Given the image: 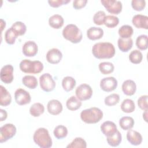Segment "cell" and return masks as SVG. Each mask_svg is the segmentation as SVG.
Segmentation results:
<instances>
[{"mask_svg":"<svg viewBox=\"0 0 148 148\" xmlns=\"http://www.w3.org/2000/svg\"><path fill=\"white\" fill-rule=\"evenodd\" d=\"M106 140L109 145L112 147H117L118 146L121 142L122 140V136L119 131H117V132L112 136H108L106 138Z\"/></svg>","mask_w":148,"mask_h":148,"instance_id":"cell-30","label":"cell"},{"mask_svg":"<svg viewBox=\"0 0 148 148\" xmlns=\"http://www.w3.org/2000/svg\"><path fill=\"white\" fill-rule=\"evenodd\" d=\"M133 25L137 28L148 29V17L142 14H136L132 19Z\"/></svg>","mask_w":148,"mask_h":148,"instance_id":"cell-16","label":"cell"},{"mask_svg":"<svg viewBox=\"0 0 148 148\" xmlns=\"http://www.w3.org/2000/svg\"><path fill=\"white\" fill-rule=\"evenodd\" d=\"M18 36L13 31L11 27L8 29L5 34V42L9 45H13L15 43L16 39Z\"/></svg>","mask_w":148,"mask_h":148,"instance_id":"cell-40","label":"cell"},{"mask_svg":"<svg viewBox=\"0 0 148 148\" xmlns=\"http://www.w3.org/2000/svg\"><path fill=\"white\" fill-rule=\"evenodd\" d=\"M87 0H75L73 2V7L76 10H79L86 6Z\"/></svg>","mask_w":148,"mask_h":148,"instance_id":"cell-45","label":"cell"},{"mask_svg":"<svg viewBox=\"0 0 148 148\" xmlns=\"http://www.w3.org/2000/svg\"><path fill=\"white\" fill-rule=\"evenodd\" d=\"M38 51V45L32 40H28L25 42L22 47V52L26 57H34L37 54Z\"/></svg>","mask_w":148,"mask_h":148,"instance_id":"cell-13","label":"cell"},{"mask_svg":"<svg viewBox=\"0 0 148 148\" xmlns=\"http://www.w3.org/2000/svg\"><path fill=\"white\" fill-rule=\"evenodd\" d=\"M33 140L36 145L41 148H49L52 146V139L48 130L45 128H39L33 135Z\"/></svg>","mask_w":148,"mask_h":148,"instance_id":"cell-2","label":"cell"},{"mask_svg":"<svg viewBox=\"0 0 148 148\" xmlns=\"http://www.w3.org/2000/svg\"><path fill=\"white\" fill-rule=\"evenodd\" d=\"M119 23V19L117 16L113 15L106 16L104 24L108 28H112L116 27Z\"/></svg>","mask_w":148,"mask_h":148,"instance_id":"cell-39","label":"cell"},{"mask_svg":"<svg viewBox=\"0 0 148 148\" xmlns=\"http://www.w3.org/2000/svg\"><path fill=\"white\" fill-rule=\"evenodd\" d=\"M62 58V54L61 51L57 48L50 49L47 52L46 56L47 61L51 64H58L61 61Z\"/></svg>","mask_w":148,"mask_h":148,"instance_id":"cell-14","label":"cell"},{"mask_svg":"<svg viewBox=\"0 0 148 148\" xmlns=\"http://www.w3.org/2000/svg\"><path fill=\"white\" fill-rule=\"evenodd\" d=\"M147 110H145V112L143 113V118L146 122L147 121Z\"/></svg>","mask_w":148,"mask_h":148,"instance_id":"cell-48","label":"cell"},{"mask_svg":"<svg viewBox=\"0 0 148 148\" xmlns=\"http://www.w3.org/2000/svg\"><path fill=\"white\" fill-rule=\"evenodd\" d=\"M121 110L127 113L133 112L135 109V105L134 102L131 99H125L121 104Z\"/></svg>","mask_w":148,"mask_h":148,"instance_id":"cell-31","label":"cell"},{"mask_svg":"<svg viewBox=\"0 0 148 148\" xmlns=\"http://www.w3.org/2000/svg\"><path fill=\"white\" fill-rule=\"evenodd\" d=\"M127 139L131 145L138 146L141 144L143 138L139 132L131 129L127 133Z\"/></svg>","mask_w":148,"mask_h":148,"instance_id":"cell-18","label":"cell"},{"mask_svg":"<svg viewBox=\"0 0 148 148\" xmlns=\"http://www.w3.org/2000/svg\"><path fill=\"white\" fill-rule=\"evenodd\" d=\"M1 32H2L3 28L6 26V22L3 19H1Z\"/></svg>","mask_w":148,"mask_h":148,"instance_id":"cell-47","label":"cell"},{"mask_svg":"<svg viewBox=\"0 0 148 148\" xmlns=\"http://www.w3.org/2000/svg\"><path fill=\"white\" fill-rule=\"evenodd\" d=\"M39 84L41 89L45 92L52 91L56 87V82L49 73H43L40 76Z\"/></svg>","mask_w":148,"mask_h":148,"instance_id":"cell-7","label":"cell"},{"mask_svg":"<svg viewBox=\"0 0 148 148\" xmlns=\"http://www.w3.org/2000/svg\"><path fill=\"white\" fill-rule=\"evenodd\" d=\"M13 67L12 65L8 64L3 66L1 69L0 77L2 82L5 84L11 83L14 79Z\"/></svg>","mask_w":148,"mask_h":148,"instance_id":"cell-11","label":"cell"},{"mask_svg":"<svg viewBox=\"0 0 148 148\" xmlns=\"http://www.w3.org/2000/svg\"><path fill=\"white\" fill-rule=\"evenodd\" d=\"M45 112V107L43 104L36 102L32 104L29 108V113L33 117H39Z\"/></svg>","mask_w":148,"mask_h":148,"instance_id":"cell-27","label":"cell"},{"mask_svg":"<svg viewBox=\"0 0 148 148\" xmlns=\"http://www.w3.org/2000/svg\"><path fill=\"white\" fill-rule=\"evenodd\" d=\"M122 91L123 93L128 96L133 95L136 90V85L132 80H126L122 84Z\"/></svg>","mask_w":148,"mask_h":148,"instance_id":"cell-19","label":"cell"},{"mask_svg":"<svg viewBox=\"0 0 148 148\" xmlns=\"http://www.w3.org/2000/svg\"><path fill=\"white\" fill-rule=\"evenodd\" d=\"M134 30L132 27L129 25H122L118 31V34L120 38L128 39L131 37L133 35Z\"/></svg>","mask_w":148,"mask_h":148,"instance_id":"cell-28","label":"cell"},{"mask_svg":"<svg viewBox=\"0 0 148 148\" xmlns=\"http://www.w3.org/2000/svg\"><path fill=\"white\" fill-rule=\"evenodd\" d=\"M120 101V96L119 94L113 93L105 97L104 99L105 104L108 106H114Z\"/></svg>","mask_w":148,"mask_h":148,"instance_id":"cell-38","label":"cell"},{"mask_svg":"<svg viewBox=\"0 0 148 148\" xmlns=\"http://www.w3.org/2000/svg\"><path fill=\"white\" fill-rule=\"evenodd\" d=\"M76 97L81 101L90 99L92 95V90L87 84H82L79 86L75 91Z\"/></svg>","mask_w":148,"mask_h":148,"instance_id":"cell-8","label":"cell"},{"mask_svg":"<svg viewBox=\"0 0 148 148\" xmlns=\"http://www.w3.org/2000/svg\"><path fill=\"white\" fill-rule=\"evenodd\" d=\"M103 35V30L96 27H92L88 28L87 31V36L91 40H98L102 38Z\"/></svg>","mask_w":148,"mask_h":148,"instance_id":"cell-20","label":"cell"},{"mask_svg":"<svg viewBox=\"0 0 148 148\" xmlns=\"http://www.w3.org/2000/svg\"><path fill=\"white\" fill-rule=\"evenodd\" d=\"M14 99L19 105H24L31 102V97L29 93L23 88H18L14 92Z\"/></svg>","mask_w":148,"mask_h":148,"instance_id":"cell-10","label":"cell"},{"mask_svg":"<svg viewBox=\"0 0 148 148\" xmlns=\"http://www.w3.org/2000/svg\"><path fill=\"white\" fill-rule=\"evenodd\" d=\"M86 147L87 143L86 140L80 137L75 138L72 142L66 146L67 148H86Z\"/></svg>","mask_w":148,"mask_h":148,"instance_id":"cell-36","label":"cell"},{"mask_svg":"<svg viewBox=\"0 0 148 148\" xmlns=\"http://www.w3.org/2000/svg\"><path fill=\"white\" fill-rule=\"evenodd\" d=\"M70 0H49L48 3L51 7L58 8L63 5H66L70 2Z\"/></svg>","mask_w":148,"mask_h":148,"instance_id":"cell-44","label":"cell"},{"mask_svg":"<svg viewBox=\"0 0 148 148\" xmlns=\"http://www.w3.org/2000/svg\"><path fill=\"white\" fill-rule=\"evenodd\" d=\"M23 84L29 89H35L38 84L37 79L32 75H26L22 79Z\"/></svg>","mask_w":148,"mask_h":148,"instance_id":"cell-26","label":"cell"},{"mask_svg":"<svg viewBox=\"0 0 148 148\" xmlns=\"http://www.w3.org/2000/svg\"><path fill=\"white\" fill-rule=\"evenodd\" d=\"M1 89V98L0 105L3 106L9 105L12 102V96L9 91L3 86H0Z\"/></svg>","mask_w":148,"mask_h":148,"instance_id":"cell-23","label":"cell"},{"mask_svg":"<svg viewBox=\"0 0 148 148\" xmlns=\"http://www.w3.org/2000/svg\"><path fill=\"white\" fill-rule=\"evenodd\" d=\"M76 86L75 79L71 76H66L62 80V86L63 89L66 91H72Z\"/></svg>","mask_w":148,"mask_h":148,"instance_id":"cell-29","label":"cell"},{"mask_svg":"<svg viewBox=\"0 0 148 148\" xmlns=\"http://www.w3.org/2000/svg\"><path fill=\"white\" fill-rule=\"evenodd\" d=\"M82 105V101L73 95L69 97L66 102V106L67 109L71 111H75L79 109Z\"/></svg>","mask_w":148,"mask_h":148,"instance_id":"cell-24","label":"cell"},{"mask_svg":"<svg viewBox=\"0 0 148 148\" xmlns=\"http://www.w3.org/2000/svg\"><path fill=\"white\" fill-rule=\"evenodd\" d=\"M106 14L105 12L99 10L96 12L93 16V21L94 24L98 25H101L104 24Z\"/></svg>","mask_w":148,"mask_h":148,"instance_id":"cell-41","label":"cell"},{"mask_svg":"<svg viewBox=\"0 0 148 148\" xmlns=\"http://www.w3.org/2000/svg\"><path fill=\"white\" fill-rule=\"evenodd\" d=\"M134 124V119L130 116H124L119 120V125L123 130L128 131L132 129Z\"/></svg>","mask_w":148,"mask_h":148,"instance_id":"cell-25","label":"cell"},{"mask_svg":"<svg viewBox=\"0 0 148 148\" xmlns=\"http://www.w3.org/2000/svg\"><path fill=\"white\" fill-rule=\"evenodd\" d=\"M54 136L57 139H62L65 138L68 135V129L62 125H59L55 127L53 131Z\"/></svg>","mask_w":148,"mask_h":148,"instance_id":"cell-33","label":"cell"},{"mask_svg":"<svg viewBox=\"0 0 148 148\" xmlns=\"http://www.w3.org/2000/svg\"><path fill=\"white\" fill-rule=\"evenodd\" d=\"M101 2L106 10L111 14H118L122 11V3L119 1L102 0Z\"/></svg>","mask_w":148,"mask_h":148,"instance_id":"cell-9","label":"cell"},{"mask_svg":"<svg viewBox=\"0 0 148 148\" xmlns=\"http://www.w3.org/2000/svg\"><path fill=\"white\" fill-rule=\"evenodd\" d=\"M62 34L65 39L74 44L80 42L83 38L81 30L77 25L73 24L66 25L62 30Z\"/></svg>","mask_w":148,"mask_h":148,"instance_id":"cell-4","label":"cell"},{"mask_svg":"<svg viewBox=\"0 0 148 148\" xmlns=\"http://www.w3.org/2000/svg\"><path fill=\"white\" fill-rule=\"evenodd\" d=\"M129 60L132 64H140L143 60V54L139 50H134L129 55Z\"/></svg>","mask_w":148,"mask_h":148,"instance_id":"cell-35","label":"cell"},{"mask_svg":"<svg viewBox=\"0 0 148 148\" xmlns=\"http://www.w3.org/2000/svg\"><path fill=\"white\" fill-rule=\"evenodd\" d=\"M147 99L148 96L147 95L140 96L138 99V105L139 108L143 110H147Z\"/></svg>","mask_w":148,"mask_h":148,"instance_id":"cell-43","label":"cell"},{"mask_svg":"<svg viewBox=\"0 0 148 148\" xmlns=\"http://www.w3.org/2000/svg\"><path fill=\"white\" fill-rule=\"evenodd\" d=\"M119 49L122 52H128L133 46V40L131 38L128 39L119 38L117 41Z\"/></svg>","mask_w":148,"mask_h":148,"instance_id":"cell-22","label":"cell"},{"mask_svg":"<svg viewBox=\"0 0 148 148\" xmlns=\"http://www.w3.org/2000/svg\"><path fill=\"white\" fill-rule=\"evenodd\" d=\"M99 71L103 75L112 73L114 69V65L110 62H102L98 66Z\"/></svg>","mask_w":148,"mask_h":148,"instance_id":"cell-34","label":"cell"},{"mask_svg":"<svg viewBox=\"0 0 148 148\" xmlns=\"http://www.w3.org/2000/svg\"><path fill=\"white\" fill-rule=\"evenodd\" d=\"M48 112L52 115H58L62 111V103L57 99L50 100L47 105Z\"/></svg>","mask_w":148,"mask_h":148,"instance_id":"cell-17","label":"cell"},{"mask_svg":"<svg viewBox=\"0 0 148 148\" xmlns=\"http://www.w3.org/2000/svg\"><path fill=\"white\" fill-rule=\"evenodd\" d=\"M11 28L18 36L24 35L27 31V27L25 24L21 21L15 22L12 24Z\"/></svg>","mask_w":148,"mask_h":148,"instance_id":"cell-32","label":"cell"},{"mask_svg":"<svg viewBox=\"0 0 148 148\" xmlns=\"http://www.w3.org/2000/svg\"><path fill=\"white\" fill-rule=\"evenodd\" d=\"M19 67L20 70L26 73L38 74L40 73L43 69V65L39 61H31L25 59L22 60Z\"/></svg>","mask_w":148,"mask_h":148,"instance_id":"cell-5","label":"cell"},{"mask_svg":"<svg viewBox=\"0 0 148 148\" xmlns=\"http://www.w3.org/2000/svg\"><path fill=\"white\" fill-rule=\"evenodd\" d=\"M117 80L114 77L110 76L103 78L100 82V87L105 92H111L117 87Z\"/></svg>","mask_w":148,"mask_h":148,"instance_id":"cell-12","label":"cell"},{"mask_svg":"<svg viewBox=\"0 0 148 148\" xmlns=\"http://www.w3.org/2000/svg\"><path fill=\"white\" fill-rule=\"evenodd\" d=\"M100 128L101 132L106 137L113 135L117 131V126L115 123L110 121H106L103 122L101 124Z\"/></svg>","mask_w":148,"mask_h":148,"instance_id":"cell-15","label":"cell"},{"mask_svg":"<svg viewBox=\"0 0 148 148\" xmlns=\"http://www.w3.org/2000/svg\"><path fill=\"white\" fill-rule=\"evenodd\" d=\"M17 129L14 125L7 123L0 128V143H3L12 139L16 134Z\"/></svg>","mask_w":148,"mask_h":148,"instance_id":"cell-6","label":"cell"},{"mask_svg":"<svg viewBox=\"0 0 148 148\" xmlns=\"http://www.w3.org/2000/svg\"><path fill=\"white\" fill-rule=\"evenodd\" d=\"M131 6L136 11H142L146 6V1L144 0H132L131 1Z\"/></svg>","mask_w":148,"mask_h":148,"instance_id":"cell-42","label":"cell"},{"mask_svg":"<svg viewBox=\"0 0 148 148\" xmlns=\"http://www.w3.org/2000/svg\"><path fill=\"white\" fill-rule=\"evenodd\" d=\"M116 53L113 45L109 42H98L92 47V53L98 59H108L114 57Z\"/></svg>","mask_w":148,"mask_h":148,"instance_id":"cell-1","label":"cell"},{"mask_svg":"<svg viewBox=\"0 0 148 148\" xmlns=\"http://www.w3.org/2000/svg\"><path fill=\"white\" fill-rule=\"evenodd\" d=\"M136 47L141 50H145L147 49V35H140L138 36L136 40Z\"/></svg>","mask_w":148,"mask_h":148,"instance_id":"cell-37","label":"cell"},{"mask_svg":"<svg viewBox=\"0 0 148 148\" xmlns=\"http://www.w3.org/2000/svg\"><path fill=\"white\" fill-rule=\"evenodd\" d=\"M103 117L102 111L98 108L92 107L82 110L80 113L81 120L87 124H95Z\"/></svg>","mask_w":148,"mask_h":148,"instance_id":"cell-3","label":"cell"},{"mask_svg":"<svg viewBox=\"0 0 148 148\" xmlns=\"http://www.w3.org/2000/svg\"><path fill=\"white\" fill-rule=\"evenodd\" d=\"M64 23V18L60 14H54L50 17L49 19V25L54 29H60L63 26Z\"/></svg>","mask_w":148,"mask_h":148,"instance_id":"cell-21","label":"cell"},{"mask_svg":"<svg viewBox=\"0 0 148 148\" xmlns=\"http://www.w3.org/2000/svg\"><path fill=\"white\" fill-rule=\"evenodd\" d=\"M1 112V121H3L5 120L8 117V113L6 110L1 109H0Z\"/></svg>","mask_w":148,"mask_h":148,"instance_id":"cell-46","label":"cell"}]
</instances>
